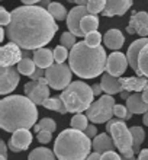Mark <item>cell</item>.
Segmentation results:
<instances>
[{"mask_svg": "<svg viewBox=\"0 0 148 160\" xmlns=\"http://www.w3.org/2000/svg\"><path fill=\"white\" fill-rule=\"evenodd\" d=\"M87 13H89V10H87V6H84V4H77L76 8H73L71 10H70V13H68L67 19H65V21H67V28L70 29V32H73L76 37H84L80 23H81V19H83Z\"/></svg>", "mask_w": 148, "mask_h": 160, "instance_id": "12", "label": "cell"}, {"mask_svg": "<svg viewBox=\"0 0 148 160\" xmlns=\"http://www.w3.org/2000/svg\"><path fill=\"white\" fill-rule=\"evenodd\" d=\"M48 12L52 15V18L55 21H64L68 16L67 9L64 8L61 3H58V2H51V4L48 6Z\"/></svg>", "mask_w": 148, "mask_h": 160, "instance_id": "28", "label": "cell"}, {"mask_svg": "<svg viewBox=\"0 0 148 160\" xmlns=\"http://www.w3.org/2000/svg\"><path fill=\"white\" fill-rule=\"evenodd\" d=\"M100 160H122V156H119L115 150H110V152H106L102 154Z\"/></svg>", "mask_w": 148, "mask_h": 160, "instance_id": "40", "label": "cell"}, {"mask_svg": "<svg viewBox=\"0 0 148 160\" xmlns=\"http://www.w3.org/2000/svg\"><path fill=\"white\" fill-rule=\"evenodd\" d=\"M54 60L55 63H64L65 60L70 57V52H68V48L64 45H57L54 48Z\"/></svg>", "mask_w": 148, "mask_h": 160, "instance_id": "35", "label": "cell"}, {"mask_svg": "<svg viewBox=\"0 0 148 160\" xmlns=\"http://www.w3.org/2000/svg\"><path fill=\"white\" fill-rule=\"evenodd\" d=\"M121 84L123 90L128 92H138L142 93L144 89L148 86V77L145 76H134V77H121Z\"/></svg>", "mask_w": 148, "mask_h": 160, "instance_id": "18", "label": "cell"}, {"mask_svg": "<svg viewBox=\"0 0 148 160\" xmlns=\"http://www.w3.org/2000/svg\"><path fill=\"white\" fill-rule=\"evenodd\" d=\"M51 4V0H41L38 3V6H41V8H45V9H48V6Z\"/></svg>", "mask_w": 148, "mask_h": 160, "instance_id": "46", "label": "cell"}, {"mask_svg": "<svg viewBox=\"0 0 148 160\" xmlns=\"http://www.w3.org/2000/svg\"><path fill=\"white\" fill-rule=\"evenodd\" d=\"M93 93H94V96H100L102 95V92H103V88H102V84L100 83H96V84H93Z\"/></svg>", "mask_w": 148, "mask_h": 160, "instance_id": "43", "label": "cell"}, {"mask_svg": "<svg viewBox=\"0 0 148 160\" xmlns=\"http://www.w3.org/2000/svg\"><path fill=\"white\" fill-rule=\"evenodd\" d=\"M127 106L128 109L131 111L132 114H145V112H148V103L144 101V98H142V95L138 92H135L134 95H131V96L127 99Z\"/></svg>", "mask_w": 148, "mask_h": 160, "instance_id": "22", "label": "cell"}, {"mask_svg": "<svg viewBox=\"0 0 148 160\" xmlns=\"http://www.w3.org/2000/svg\"><path fill=\"white\" fill-rule=\"evenodd\" d=\"M100 157H102V154L100 153H98V152H93V153H90V156L87 157L86 160H100Z\"/></svg>", "mask_w": 148, "mask_h": 160, "instance_id": "45", "label": "cell"}, {"mask_svg": "<svg viewBox=\"0 0 148 160\" xmlns=\"http://www.w3.org/2000/svg\"><path fill=\"white\" fill-rule=\"evenodd\" d=\"M122 160H138V157H135V156H131V157L122 156Z\"/></svg>", "mask_w": 148, "mask_h": 160, "instance_id": "53", "label": "cell"}, {"mask_svg": "<svg viewBox=\"0 0 148 160\" xmlns=\"http://www.w3.org/2000/svg\"><path fill=\"white\" fill-rule=\"evenodd\" d=\"M41 130H48L51 132H54L57 130V124H55V121L52 118H42L35 125V132H39Z\"/></svg>", "mask_w": 148, "mask_h": 160, "instance_id": "32", "label": "cell"}, {"mask_svg": "<svg viewBox=\"0 0 148 160\" xmlns=\"http://www.w3.org/2000/svg\"><path fill=\"white\" fill-rule=\"evenodd\" d=\"M32 58H34L36 67L44 68V70H47L48 67H51L55 61L54 60V51L48 50V48H45V47L38 48V50H34Z\"/></svg>", "mask_w": 148, "mask_h": 160, "instance_id": "19", "label": "cell"}, {"mask_svg": "<svg viewBox=\"0 0 148 160\" xmlns=\"http://www.w3.org/2000/svg\"><path fill=\"white\" fill-rule=\"evenodd\" d=\"M141 95H142V98H144V101H145V102H147V103H148V86H147V88L144 89V92L141 93Z\"/></svg>", "mask_w": 148, "mask_h": 160, "instance_id": "49", "label": "cell"}, {"mask_svg": "<svg viewBox=\"0 0 148 160\" xmlns=\"http://www.w3.org/2000/svg\"><path fill=\"white\" fill-rule=\"evenodd\" d=\"M74 3L76 4H84L86 6V4L89 3V0H74Z\"/></svg>", "mask_w": 148, "mask_h": 160, "instance_id": "51", "label": "cell"}, {"mask_svg": "<svg viewBox=\"0 0 148 160\" xmlns=\"http://www.w3.org/2000/svg\"><path fill=\"white\" fill-rule=\"evenodd\" d=\"M73 70L70 64L65 63H54L51 67L45 70V77L48 80L50 88L55 90H64L68 84L71 83Z\"/></svg>", "mask_w": 148, "mask_h": 160, "instance_id": "8", "label": "cell"}, {"mask_svg": "<svg viewBox=\"0 0 148 160\" xmlns=\"http://www.w3.org/2000/svg\"><path fill=\"white\" fill-rule=\"evenodd\" d=\"M84 132H86V135L89 137V138H92L93 140L96 135H98V128L93 125V124H89V127L84 130Z\"/></svg>", "mask_w": 148, "mask_h": 160, "instance_id": "41", "label": "cell"}, {"mask_svg": "<svg viewBox=\"0 0 148 160\" xmlns=\"http://www.w3.org/2000/svg\"><path fill=\"white\" fill-rule=\"evenodd\" d=\"M103 41H105V45L109 50L118 51L125 44V37L119 29H109L103 37Z\"/></svg>", "mask_w": 148, "mask_h": 160, "instance_id": "20", "label": "cell"}, {"mask_svg": "<svg viewBox=\"0 0 148 160\" xmlns=\"http://www.w3.org/2000/svg\"><path fill=\"white\" fill-rule=\"evenodd\" d=\"M129 130H131L132 141H134V152H135V154H136V153H140V148L145 140V131L142 130L141 127H136V125L131 127Z\"/></svg>", "mask_w": 148, "mask_h": 160, "instance_id": "27", "label": "cell"}, {"mask_svg": "<svg viewBox=\"0 0 148 160\" xmlns=\"http://www.w3.org/2000/svg\"><path fill=\"white\" fill-rule=\"evenodd\" d=\"M84 41L87 42V45H90V47H99L103 39H102V35L99 34L98 31H94V32H90V34L84 35Z\"/></svg>", "mask_w": 148, "mask_h": 160, "instance_id": "37", "label": "cell"}, {"mask_svg": "<svg viewBox=\"0 0 148 160\" xmlns=\"http://www.w3.org/2000/svg\"><path fill=\"white\" fill-rule=\"evenodd\" d=\"M87 6V10L89 13H93V15H98V13L103 12L106 8V0H89V3L86 4Z\"/></svg>", "mask_w": 148, "mask_h": 160, "instance_id": "34", "label": "cell"}, {"mask_svg": "<svg viewBox=\"0 0 148 160\" xmlns=\"http://www.w3.org/2000/svg\"><path fill=\"white\" fill-rule=\"evenodd\" d=\"M76 35L73 34V32H64L63 35H61V45H64V47H67L68 50H71L73 47L77 44V41H76Z\"/></svg>", "mask_w": 148, "mask_h": 160, "instance_id": "36", "label": "cell"}, {"mask_svg": "<svg viewBox=\"0 0 148 160\" xmlns=\"http://www.w3.org/2000/svg\"><path fill=\"white\" fill-rule=\"evenodd\" d=\"M87 127H89V118H87V115H83L81 112L74 114V117L71 118V128L84 131Z\"/></svg>", "mask_w": 148, "mask_h": 160, "instance_id": "31", "label": "cell"}, {"mask_svg": "<svg viewBox=\"0 0 148 160\" xmlns=\"http://www.w3.org/2000/svg\"><path fill=\"white\" fill-rule=\"evenodd\" d=\"M21 73L13 66L10 67H0V93L2 95H9L12 93L19 84V76Z\"/></svg>", "mask_w": 148, "mask_h": 160, "instance_id": "10", "label": "cell"}, {"mask_svg": "<svg viewBox=\"0 0 148 160\" xmlns=\"http://www.w3.org/2000/svg\"><path fill=\"white\" fill-rule=\"evenodd\" d=\"M4 35H6V31H4V28H0V42L4 41Z\"/></svg>", "mask_w": 148, "mask_h": 160, "instance_id": "50", "label": "cell"}, {"mask_svg": "<svg viewBox=\"0 0 148 160\" xmlns=\"http://www.w3.org/2000/svg\"><path fill=\"white\" fill-rule=\"evenodd\" d=\"M115 147H116V146H115L110 134L107 135L103 132V134H98L93 138V150L100 153V154H103V153H106V152H110V150H113Z\"/></svg>", "mask_w": 148, "mask_h": 160, "instance_id": "23", "label": "cell"}, {"mask_svg": "<svg viewBox=\"0 0 148 160\" xmlns=\"http://www.w3.org/2000/svg\"><path fill=\"white\" fill-rule=\"evenodd\" d=\"M128 64L129 63H128L127 54H122L119 51H113L107 57V61H106V73H109L115 77H121L127 70Z\"/></svg>", "mask_w": 148, "mask_h": 160, "instance_id": "13", "label": "cell"}, {"mask_svg": "<svg viewBox=\"0 0 148 160\" xmlns=\"http://www.w3.org/2000/svg\"><path fill=\"white\" fill-rule=\"evenodd\" d=\"M106 131L110 134L115 146L118 148V152L121 153V156H127V157L135 156L132 134L131 130L128 128L125 119L112 118L110 121L106 122Z\"/></svg>", "mask_w": 148, "mask_h": 160, "instance_id": "6", "label": "cell"}, {"mask_svg": "<svg viewBox=\"0 0 148 160\" xmlns=\"http://www.w3.org/2000/svg\"><path fill=\"white\" fill-rule=\"evenodd\" d=\"M147 44H148V37H145V38L141 37L140 39H135L129 45V48H128V52H127L128 63H129V67L135 73H138V57H140V52Z\"/></svg>", "mask_w": 148, "mask_h": 160, "instance_id": "17", "label": "cell"}, {"mask_svg": "<svg viewBox=\"0 0 148 160\" xmlns=\"http://www.w3.org/2000/svg\"><path fill=\"white\" fill-rule=\"evenodd\" d=\"M23 4H35V3H39L41 0H21Z\"/></svg>", "mask_w": 148, "mask_h": 160, "instance_id": "47", "label": "cell"}, {"mask_svg": "<svg viewBox=\"0 0 148 160\" xmlns=\"http://www.w3.org/2000/svg\"><path fill=\"white\" fill-rule=\"evenodd\" d=\"M119 95H121V98H122V99H128V98L131 96V95H129V92H128V90H122V92L119 93Z\"/></svg>", "mask_w": 148, "mask_h": 160, "instance_id": "48", "label": "cell"}, {"mask_svg": "<svg viewBox=\"0 0 148 160\" xmlns=\"http://www.w3.org/2000/svg\"><path fill=\"white\" fill-rule=\"evenodd\" d=\"M106 61L107 55L105 47H90L84 39L73 47L68 57L73 73L81 79H94L100 76L106 70Z\"/></svg>", "mask_w": 148, "mask_h": 160, "instance_id": "3", "label": "cell"}, {"mask_svg": "<svg viewBox=\"0 0 148 160\" xmlns=\"http://www.w3.org/2000/svg\"><path fill=\"white\" fill-rule=\"evenodd\" d=\"M47 77H41L39 80H31L25 84V95L34 102L35 105H42L50 96Z\"/></svg>", "mask_w": 148, "mask_h": 160, "instance_id": "9", "label": "cell"}, {"mask_svg": "<svg viewBox=\"0 0 148 160\" xmlns=\"http://www.w3.org/2000/svg\"><path fill=\"white\" fill-rule=\"evenodd\" d=\"M51 138H52V132L48 130H41L36 134V140H38L41 144H48L51 141Z\"/></svg>", "mask_w": 148, "mask_h": 160, "instance_id": "38", "label": "cell"}, {"mask_svg": "<svg viewBox=\"0 0 148 160\" xmlns=\"http://www.w3.org/2000/svg\"><path fill=\"white\" fill-rule=\"evenodd\" d=\"M55 159H57L55 153L51 152L47 147H36L28 156V160H55Z\"/></svg>", "mask_w": 148, "mask_h": 160, "instance_id": "26", "label": "cell"}, {"mask_svg": "<svg viewBox=\"0 0 148 160\" xmlns=\"http://www.w3.org/2000/svg\"><path fill=\"white\" fill-rule=\"evenodd\" d=\"M132 0H106V8L102 12L103 16H122L131 9Z\"/></svg>", "mask_w": 148, "mask_h": 160, "instance_id": "16", "label": "cell"}, {"mask_svg": "<svg viewBox=\"0 0 148 160\" xmlns=\"http://www.w3.org/2000/svg\"><path fill=\"white\" fill-rule=\"evenodd\" d=\"M38 119L36 105L28 96L10 95L0 101V127L7 132L29 130Z\"/></svg>", "mask_w": 148, "mask_h": 160, "instance_id": "2", "label": "cell"}, {"mask_svg": "<svg viewBox=\"0 0 148 160\" xmlns=\"http://www.w3.org/2000/svg\"><path fill=\"white\" fill-rule=\"evenodd\" d=\"M142 122H144V125L148 127V112H145L144 114V118H142Z\"/></svg>", "mask_w": 148, "mask_h": 160, "instance_id": "52", "label": "cell"}, {"mask_svg": "<svg viewBox=\"0 0 148 160\" xmlns=\"http://www.w3.org/2000/svg\"><path fill=\"white\" fill-rule=\"evenodd\" d=\"M42 106L47 108V109H50V111H55V112H58V114H61V115L68 112L67 106H65L64 101L61 99V96L60 98H48L47 101L42 103Z\"/></svg>", "mask_w": 148, "mask_h": 160, "instance_id": "25", "label": "cell"}, {"mask_svg": "<svg viewBox=\"0 0 148 160\" xmlns=\"http://www.w3.org/2000/svg\"><path fill=\"white\" fill-rule=\"evenodd\" d=\"M113 114L116 118L119 119H125V121H128V119L132 118V112L129 109H128L127 105H121V103H118V105H115L113 108Z\"/></svg>", "mask_w": 148, "mask_h": 160, "instance_id": "33", "label": "cell"}, {"mask_svg": "<svg viewBox=\"0 0 148 160\" xmlns=\"http://www.w3.org/2000/svg\"><path fill=\"white\" fill-rule=\"evenodd\" d=\"M138 76L148 77V44L141 50L138 57Z\"/></svg>", "mask_w": 148, "mask_h": 160, "instance_id": "30", "label": "cell"}, {"mask_svg": "<svg viewBox=\"0 0 148 160\" xmlns=\"http://www.w3.org/2000/svg\"><path fill=\"white\" fill-rule=\"evenodd\" d=\"M93 141L84 131L67 128L60 132L54 143V153L58 160H86L90 156Z\"/></svg>", "mask_w": 148, "mask_h": 160, "instance_id": "4", "label": "cell"}, {"mask_svg": "<svg viewBox=\"0 0 148 160\" xmlns=\"http://www.w3.org/2000/svg\"><path fill=\"white\" fill-rule=\"evenodd\" d=\"M41 77H45V70H44V68L36 67V70H35V73L31 76V79L32 80H39Z\"/></svg>", "mask_w": 148, "mask_h": 160, "instance_id": "42", "label": "cell"}, {"mask_svg": "<svg viewBox=\"0 0 148 160\" xmlns=\"http://www.w3.org/2000/svg\"><path fill=\"white\" fill-rule=\"evenodd\" d=\"M23 58L21 47L15 42H9L0 48V67H10L15 64H19Z\"/></svg>", "mask_w": 148, "mask_h": 160, "instance_id": "11", "label": "cell"}, {"mask_svg": "<svg viewBox=\"0 0 148 160\" xmlns=\"http://www.w3.org/2000/svg\"><path fill=\"white\" fill-rule=\"evenodd\" d=\"M67 2H70V3H74V0H67Z\"/></svg>", "mask_w": 148, "mask_h": 160, "instance_id": "54", "label": "cell"}, {"mask_svg": "<svg viewBox=\"0 0 148 160\" xmlns=\"http://www.w3.org/2000/svg\"><path fill=\"white\" fill-rule=\"evenodd\" d=\"M93 89L84 82H71L61 93V99L67 106L68 112L79 114L87 111L93 103Z\"/></svg>", "mask_w": 148, "mask_h": 160, "instance_id": "5", "label": "cell"}, {"mask_svg": "<svg viewBox=\"0 0 148 160\" xmlns=\"http://www.w3.org/2000/svg\"><path fill=\"white\" fill-rule=\"evenodd\" d=\"M58 31V25L48 9L38 4H25L12 12L6 35L23 50H38L48 45Z\"/></svg>", "mask_w": 148, "mask_h": 160, "instance_id": "1", "label": "cell"}, {"mask_svg": "<svg viewBox=\"0 0 148 160\" xmlns=\"http://www.w3.org/2000/svg\"><path fill=\"white\" fill-rule=\"evenodd\" d=\"M31 143H32V132L26 128H22L12 132V137L9 140V148L15 153H19L26 150Z\"/></svg>", "mask_w": 148, "mask_h": 160, "instance_id": "15", "label": "cell"}, {"mask_svg": "<svg viewBox=\"0 0 148 160\" xmlns=\"http://www.w3.org/2000/svg\"><path fill=\"white\" fill-rule=\"evenodd\" d=\"M17 70H19V73L23 74V76H29L31 77L35 73V70H36V64H35L34 58L23 57L21 63L17 64Z\"/></svg>", "mask_w": 148, "mask_h": 160, "instance_id": "29", "label": "cell"}, {"mask_svg": "<svg viewBox=\"0 0 148 160\" xmlns=\"http://www.w3.org/2000/svg\"><path fill=\"white\" fill-rule=\"evenodd\" d=\"M115 105L116 103H115V99L112 98V95L106 93L90 105V108L86 111V115H87L89 121H92L93 124H105L115 117Z\"/></svg>", "mask_w": 148, "mask_h": 160, "instance_id": "7", "label": "cell"}, {"mask_svg": "<svg viewBox=\"0 0 148 160\" xmlns=\"http://www.w3.org/2000/svg\"><path fill=\"white\" fill-rule=\"evenodd\" d=\"M81 31H83V34L87 35L90 32H94V31H98L99 28V18L93 13H87L83 19H81Z\"/></svg>", "mask_w": 148, "mask_h": 160, "instance_id": "24", "label": "cell"}, {"mask_svg": "<svg viewBox=\"0 0 148 160\" xmlns=\"http://www.w3.org/2000/svg\"><path fill=\"white\" fill-rule=\"evenodd\" d=\"M128 34L140 35L142 38L148 37V13L147 12H136L131 16V21L127 26Z\"/></svg>", "mask_w": 148, "mask_h": 160, "instance_id": "14", "label": "cell"}, {"mask_svg": "<svg viewBox=\"0 0 148 160\" xmlns=\"http://www.w3.org/2000/svg\"><path fill=\"white\" fill-rule=\"evenodd\" d=\"M100 84L103 88V92L107 93V95H116V93H121L123 90L119 77H115L112 74H109V73H106V74L102 76Z\"/></svg>", "mask_w": 148, "mask_h": 160, "instance_id": "21", "label": "cell"}, {"mask_svg": "<svg viewBox=\"0 0 148 160\" xmlns=\"http://www.w3.org/2000/svg\"><path fill=\"white\" fill-rule=\"evenodd\" d=\"M138 160H148V148H144L140 152V156H138Z\"/></svg>", "mask_w": 148, "mask_h": 160, "instance_id": "44", "label": "cell"}, {"mask_svg": "<svg viewBox=\"0 0 148 160\" xmlns=\"http://www.w3.org/2000/svg\"><path fill=\"white\" fill-rule=\"evenodd\" d=\"M12 21V12H7L4 8L0 9V23L2 26H7Z\"/></svg>", "mask_w": 148, "mask_h": 160, "instance_id": "39", "label": "cell"}]
</instances>
